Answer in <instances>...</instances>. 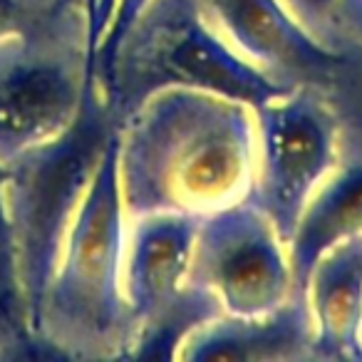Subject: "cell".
I'll list each match as a JSON object with an SVG mask.
<instances>
[{
	"instance_id": "obj_1",
	"label": "cell",
	"mask_w": 362,
	"mask_h": 362,
	"mask_svg": "<svg viewBox=\"0 0 362 362\" xmlns=\"http://www.w3.org/2000/svg\"><path fill=\"white\" fill-rule=\"evenodd\" d=\"M117 171L127 221L231 206L253 184L256 115L211 92L164 90L119 127Z\"/></svg>"
},
{
	"instance_id": "obj_2",
	"label": "cell",
	"mask_w": 362,
	"mask_h": 362,
	"mask_svg": "<svg viewBox=\"0 0 362 362\" xmlns=\"http://www.w3.org/2000/svg\"><path fill=\"white\" fill-rule=\"evenodd\" d=\"M119 129L107 144L42 298L35 342L67 360H127L134 317L124 298L127 214L119 192Z\"/></svg>"
},
{
	"instance_id": "obj_3",
	"label": "cell",
	"mask_w": 362,
	"mask_h": 362,
	"mask_svg": "<svg viewBox=\"0 0 362 362\" xmlns=\"http://www.w3.org/2000/svg\"><path fill=\"white\" fill-rule=\"evenodd\" d=\"M97 85L119 127L149 97L174 87L228 97L253 115L296 90L233 50L199 0H149Z\"/></svg>"
},
{
	"instance_id": "obj_4",
	"label": "cell",
	"mask_w": 362,
	"mask_h": 362,
	"mask_svg": "<svg viewBox=\"0 0 362 362\" xmlns=\"http://www.w3.org/2000/svg\"><path fill=\"white\" fill-rule=\"evenodd\" d=\"M117 129L92 77L75 122L6 166V206L33 337L77 209Z\"/></svg>"
},
{
	"instance_id": "obj_5",
	"label": "cell",
	"mask_w": 362,
	"mask_h": 362,
	"mask_svg": "<svg viewBox=\"0 0 362 362\" xmlns=\"http://www.w3.org/2000/svg\"><path fill=\"white\" fill-rule=\"evenodd\" d=\"M92 77L87 23L0 42V166L60 136Z\"/></svg>"
},
{
	"instance_id": "obj_6",
	"label": "cell",
	"mask_w": 362,
	"mask_h": 362,
	"mask_svg": "<svg viewBox=\"0 0 362 362\" xmlns=\"http://www.w3.org/2000/svg\"><path fill=\"white\" fill-rule=\"evenodd\" d=\"M340 117L325 95L296 87L256 115V171L248 202L288 246L308 199L335 169Z\"/></svg>"
},
{
	"instance_id": "obj_7",
	"label": "cell",
	"mask_w": 362,
	"mask_h": 362,
	"mask_svg": "<svg viewBox=\"0 0 362 362\" xmlns=\"http://www.w3.org/2000/svg\"><path fill=\"white\" fill-rule=\"evenodd\" d=\"M187 281L216 293L228 315H263L293 296L286 243L248 199L199 218Z\"/></svg>"
},
{
	"instance_id": "obj_8",
	"label": "cell",
	"mask_w": 362,
	"mask_h": 362,
	"mask_svg": "<svg viewBox=\"0 0 362 362\" xmlns=\"http://www.w3.org/2000/svg\"><path fill=\"white\" fill-rule=\"evenodd\" d=\"M211 25L248 62L291 87L340 92L357 57L327 47L281 0H199Z\"/></svg>"
},
{
	"instance_id": "obj_9",
	"label": "cell",
	"mask_w": 362,
	"mask_h": 362,
	"mask_svg": "<svg viewBox=\"0 0 362 362\" xmlns=\"http://www.w3.org/2000/svg\"><path fill=\"white\" fill-rule=\"evenodd\" d=\"M313 325L308 293H293L263 315L214 317L187 337L176 360L184 362H305L313 360Z\"/></svg>"
},
{
	"instance_id": "obj_10",
	"label": "cell",
	"mask_w": 362,
	"mask_h": 362,
	"mask_svg": "<svg viewBox=\"0 0 362 362\" xmlns=\"http://www.w3.org/2000/svg\"><path fill=\"white\" fill-rule=\"evenodd\" d=\"M199 218L161 211L127 221L122 283L134 330L187 283Z\"/></svg>"
},
{
	"instance_id": "obj_11",
	"label": "cell",
	"mask_w": 362,
	"mask_h": 362,
	"mask_svg": "<svg viewBox=\"0 0 362 362\" xmlns=\"http://www.w3.org/2000/svg\"><path fill=\"white\" fill-rule=\"evenodd\" d=\"M313 360L362 362V236L332 246L308 281Z\"/></svg>"
},
{
	"instance_id": "obj_12",
	"label": "cell",
	"mask_w": 362,
	"mask_h": 362,
	"mask_svg": "<svg viewBox=\"0 0 362 362\" xmlns=\"http://www.w3.org/2000/svg\"><path fill=\"white\" fill-rule=\"evenodd\" d=\"M362 236V151L347 146L335 169L308 199L288 241L293 293H308L315 263L332 246Z\"/></svg>"
},
{
	"instance_id": "obj_13",
	"label": "cell",
	"mask_w": 362,
	"mask_h": 362,
	"mask_svg": "<svg viewBox=\"0 0 362 362\" xmlns=\"http://www.w3.org/2000/svg\"><path fill=\"white\" fill-rule=\"evenodd\" d=\"M218 315H223V305L216 293L187 281L136 325L127 360H176L187 337Z\"/></svg>"
},
{
	"instance_id": "obj_14",
	"label": "cell",
	"mask_w": 362,
	"mask_h": 362,
	"mask_svg": "<svg viewBox=\"0 0 362 362\" xmlns=\"http://www.w3.org/2000/svg\"><path fill=\"white\" fill-rule=\"evenodd\" d=\"M33 352L42 350L37 347L28 322L11 216L6 206V166H0V357L33 355Z\"/></svg>"
},
{
	"instance_id": "obj_15",
	"label": "cell",
	"mask_w": 362,
	"mask_h": 362,
	"mask_svg": "<svg viewBox=\"0 0 362 362\" xmlns=\"http://www.w3.org/2000/svg\"><path fill=\"white\" fill-rule=\"evenodd\" d=\"M92 0H0V42L87 23Z\"/></svg>"
},
{
	"instance_id": "obj_16",
	"label": "cell",
	"mask_w": 362,
	"mask_h": 362,
	"mask_svg": "<svg viewBox=\"0 0 362 362\" xmlns=\"http://www.w3.org/2000/svg\"><path fill=\"white\" fill-rule=\"evenodd\" d=\"M308 3L327 11L330 33L325 45L337 50V42L342 40L347 45V55L362 57V0H308Z\"/></svg>"
},
{
	"instance_id": "obj_17",
	"label": "cell",
	"mask_w": 362,
	"mask_h": 362,
	"mask_svg": "<svg viewBox=\"0 0 362 362\" xmlns=\"http://www.w3.org/2000/svg\"><path fill=\"white\" fill-rule=\"evenodd\" d=\"M149 0H117L115 6V16H112V23L107 28L105 37L100 40L95 50V57H92V72H95V80L102 77V72L110 67L112 57H115L119 42L124 40V35L129 33L132 23L139 18V13L144 11V6Z\"/></svg>"
},
{
	"instance_id": "obj_18",
	"label": "cell",
	"mask_w": 362,
	"mask_h": 362,
	"mask_svg": "<svg viewBox=\"0 0 362 362\" xmlns=\"http://www.w3.org/2000/svg\"><path fill=\"white\" fill-rule=\"evenodd\" d=\"M340 90H345L342 102L350 107V115H347L345 124H350L352 136H350L347 144L362 151V60L355 62L350 77H347V82L340 87Z\"/></svg>"
},
{
	"instance_id": "obj_19",
	"label": "cell",
	"mask_w": 362,
	"mask_h": 362,
	"mask_svg": "<svg viewBox=\"0 0 362 362\" xmlns=\"http://www.w3.org/2000/svg\"><path fill=\"white\" fill-rule=\"evenodd\" d=\"M90 8H92V6H90Z\"/></svg>"
}]
</instances>
